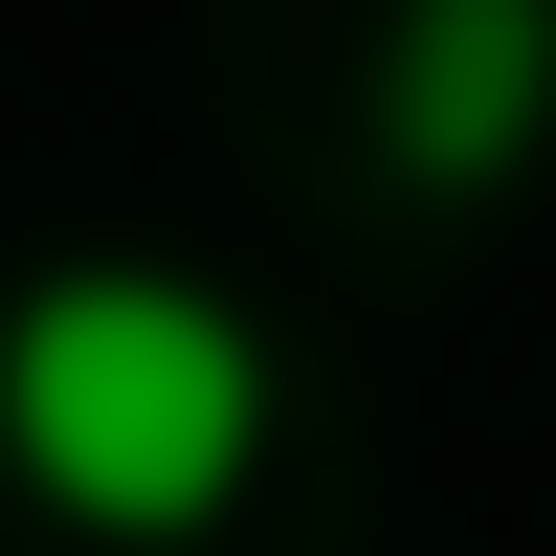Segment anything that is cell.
Segmentation results:
<instances>
[{
  "mask_svg": "<svg viewBox=\"0 0 556 556\" xmlns=\"http://www.w3.org/2000/svg\"><path fill=\"white\" fill-rule=\"evenodd\" d=\"M379 134H401V178H424V201H490V178L556 134V0H401Z\"/></svg>",
  "mask_w": 556,
  "mask_h": 556,
  "instance_id": "7a4b0ae2",
  "label": "cell"
},
{
  "mask_svg": "<svg viewBox=\"0 0 556 556\" xmlns=\"http://www.w3.org/2000/svg\"><path fill=\"white\" fill-rule=\"evenodd\" d=\"M267 445H290V379L201 267H45L0 312V468L89 556H201L267 490Z\"/></svg>",
  "mask_w": 556,
  "mask_h": 556,
  "instance_id": "6da1fadb",
  "label": "cell"
}]
</instances>
